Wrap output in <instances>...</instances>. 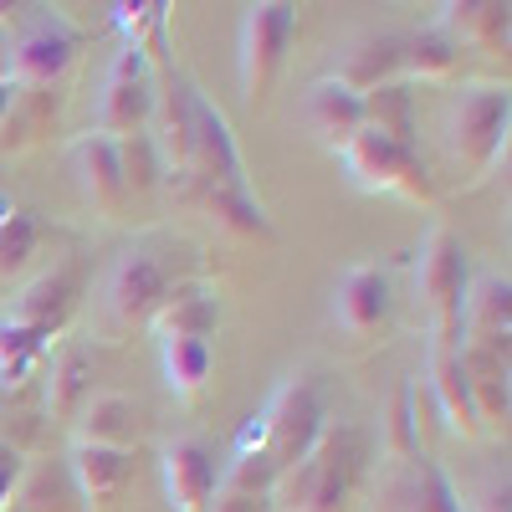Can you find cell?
I'll return each mask as SVG.
<instances>
[{"label": "cell", "mask_w": 512, "mask_h": 512, "mask_svg": "<svg viewBox=\"0 0 512 512\" xmlns=\"http://www.w3.org/2000/svg\"><path fill=\"white\" fill-rule=\"evenodd\" d=\"M159 364H164V384L169 395L195 400L210 379V338H159Z\"/></svg>", "instance_id": "603a6c76"}, {"label": "cell", "mask_w": 512, "mask_h": 512, "mask_svg": "<svg viewBox=\"0 0 512 512\" xmlns=\"http://www.w3.org/2000/svg\"><path fill=\"white\" fill-rule=\"evenodd\" d=\"M154 103H159V82L149 72V52L134 47V41H123L108 77H103V93H98V108H93V134H103V139L149 134Z\"/></svg>", "instance_id": "5b68a950"}, {"label": "cell", "mask_w": 512, "mask_h": 512, "mask_svg": "<svg viewBox=\"0 0 512 512\" xmlns=\"http://www.w3.org/2000/svg\"><path fill=\"white\" fill-rule=\"evenodd\" d=\"M344 154V169L359 190H374V195H405L415 205H431L436 200V185L425 175V164L410 144H395L390 134H379V128H359V134L338 149Z\"/></svg>", "instance_id": "277c9868"}, {"label": "cell", "mask_w": 512, "mask_h": 512, "mask_svg": "<svg viewBox=\"0 0 512 512\" xmlns=\"http://www.w3.org/2000/svg\"><path fill=\"white\" fill-rule=\"evenodd\" d=\"M436 26L456 41V47H507V6H492V0L446 6Z\"/></svg>", "instance_id": "cb8c5ba5"}, {"label": "cell", "mask_w": 512, "mask_h": 512, "mask_svg": "<svg viewBox=\"0 0 512 512\" xmlns=\"http://www.w3.org/2000/svg\"><path fill=\"white\" fill-rule=\"evenodd\" d=\"M128 472H134V461H128V451H113V446H82L72 451V466H67V477L72 487L82 492V502H108L123 492Z\"/></svg>", "instance_id": "44dd1931"}, {"label": "cell", "mask_w": 512, "mask_h": 512, "mask_svg": "<svg viewBox=\"0 0 512 512\" xmlns=\"http://www.w3.org/2000/svg\"><path fill=\"white\" fill-rule=\"evenodd\" d=\"M333 318L344 333L364 338L390 318V277L379 267H349L333 287Z\"/></svg>", "instance_id": "4fadbf2b"}, {"label": "cell", "mask_w": 512, "mask_h": 512, "mask_svg": "<svg viewBox=\"0 0 512 512\" xmlns=\"http://www.w3.org/2000/svg\"><path fill=\"white\" fill-rule=\"evenodd\" d=\"M77 47H82V36H77L62 16H36V21L11 41V57H6L11 82H16V88H47V82H57V77L72 67Z\"/></svg>", "instance_id": "9c48e42d"}, {"label": "cell", "mask_w": 512, "mask_h": 512, "mask_svg": "<svg viewBox=\"0 0 512 512\" xmlns=\"http://www.w3.org/2000/svg\"><path fill=\"white\" fill-rule=\"evenodd\" d=\"M308 123L333 149H344L364 128V98L354 88H344L338 77H323V82H313V93H308Z\"/></svg>", "instance_id": "2e32d148"}, {"label": "cell", "mask_w": 512, "mask_h": 512, "mask_svg": "<svg viewBox=\"0 0 512 512\" xmlns=\"http://www.w3.org/2000/svg\"><path fill=\"white\" fill-rule=\"evenodd\" d=\"M72 175L88 195L93 216L103 221H118L128 210V185H123V164H118V139H103V134H82L72 139Z\"/></svg>", "instance_id": "8fae6325"}, {"label": "cell", "mask_w": 512, "mask_h": 512, "mask_svg": "<svg viewBox=\"0 0 512 512\" xmlns=\"http://www.w3.org/2000/svg\"><path fill=\"white\" fill-rule=\"evenodd\" d=\"M369 431L354 420H338L323 425L318 446L292 466V472L277 477L272 502H282L287 512H344L354 487L364 482V466H369Z\"/></svg>", "instance_id": "6da1fadb"}, {"label": "cell", "mask_w": 512, "mask_h": 512, "mask_svg": "<svg viewBox=\"0 0 512 512\" xmlns=\"http://www.w3.org/2000/svg\"><path fill=\"white\" fill-rule=\"evenodd\" d=\"M323 425H328V415H323L318 379L313 374H292V379L277 384L272 405L256 415V451H262L277 472H292V466L318 446Z\"/></svg>", "instance_id": "7a4b0ae2"}, {"label": "cell", "mask_w": 512, "mask_h": 512, "mask_svg": "<svg viewBox=\"0 0 512 512\" xmlns=\"http://www.w3.org/2000/svg\"><path fill=\"white\" fill-rule=\"evenodd\" d=\"M277 466L262 456V451H251V456H236L226 472H221V492H251V497H272L277 492Z\"/></svg>", "instance_id": "d6a6232c"}, {"label": "cell", "mask_w": 512, "mask_h": 512, "mask_svg": "<svg viewBox=\"0 0 512 512\" xmlns=\"http://www.w3.org/2000/svg\"><path fill=\"white\" fill-rule=\"evenodd\" d=\"M77 441L82 446H113V451H128L139 441V410L134 400L123 395H93L77 415Z\"/></svg>", "instance_id": "ffe728a7"}, {"label": "cell", "mask_w": 512, "mask_h": 512, "mask_svg": "<svg viewBox=\"0 0 512 512\" xmlns=\"http://www.w3.org/2000/svg\"><path fill=\"white\" fill-rule=\"evenodd\" d=\"M159 338H210L221 323V297L210 287H175L149 318Z\"/></svg>", "instance_id": "e0dca14e"}, {"label": "cell", "mask_w": 512, "mask_h": 512, "mask_svg": "<svg viewBox=\"0 0 512 512\" xmlns=\"http://www.w3.org/2000/svg\"><path fill=\"white\" fill-rule=\"evenodd\" d=\"M16 512H88V502H82V492L72 487L67 472H52V466H41V472L16 487Z\"/></svg>", "instance_id": "f1b7e54d"}, {"label": "cell", "mask_w": 512, "mask_h": 512, "mask_svg": "<svg viewBox=\"0 0 512 512\" xmlns=\"http://www.w3.org/2000/svg\"><path fill=\"white\" fill-rule=\"evenodd\" d=\"M21 477H26V461H21V451H16L6 436H0V507H6V502L16 497Z\"/></svg>", "instance_id": "e575fe53"}, {"label": "cell", "mask_w": 512, "mask_h": 512, "mask_svg": "<svg viewBox=\"0 0 512 512\" xmlns=\"http://www.w3.org/2000/svg\"><path fill=\"white\" fill-rule=\"evenodd\" d=\"M205 512H277L272 497H251V492H216Z\"/></svg>", "instance_id": "d590c367"}, {"label": "cell", "mask_w": 512, "mask_h": 512, "mask_svg": "<svg viewBox=\"0 0 512 512\" xmlns=\"http://www.w3.org/2000/svg\"><path fill=\"white\" fill-rule=\"evenodd\" d=\"M216 216L226 221V226H236V231H246V236H272V221L262 216V205L251 200V190L246 185H190Z\"/></svg>", "instance_id": "83f0119b"}, {"label": "cell", "mask_w": 512, "mask_h": 512, "mask_svg": "<svg viewBox=\"0 0 512 512\" xmlns=\"http://www.w3.org/2000/svg\"><path fill=\"white\" fill-rule=\"evenodd\" d=\"M431 390H436V405H441V415H446V425L456 436H482L472 384H466V369H461V349H436L431 354Z\"/></svg>", "instance_id": "ac0fdd59"}, {"label": "cell", "mask_w": 512, "mask_h": 512, "mask_svg": "<svg viewBox=\"0 0 512 512\" xmlns=\"http://www.w3.org/2000/svg\"><path fill=\"white\" fill-rule=\"evenodd\" d=\"M461 67V47L441 31V26H425L415 36H405V72L425 77V82H441Z\"/></svg>", "instance_id": "4316f807"}, {"label": "cell", "mask_w": 512, "mask_h": 512, "mask_svg": "<svg viewBox=\"0 0 512 512\" xmlns=\"http://www.w3.org/2000/svg\"><path fill=\"white\" fill-rule=\"evenodd\" d=\"M364 123L390 134L395 144H410L415 149V93L410 82H384V88L364 93Z\"/></svg>", "instance_id": "484cf974"}, {"label": "cell", "mask_w": 512, "mask_h": 512, "mask_svg": "<svg viewBox=\"0 0 512 512\" xmlns=\"http://www.w3.org/2000/svg\"><path fill=\"white\" fill-rule=\"evenodd\" d=\"M118 164H123V185L128 195H139V190H154L159 175H164V159L154 149L149 134H134V139H118Z\"/></svg>", "instance_id": "1f68e13d"}, {"label": "cell", "mask_w": 512, "mask_h": 512, "mask_svg": "<svg viewBox=\"0 0 512 512\" xmlns=\"http://www.w3.org/2000/svg\"><path fill=\"white\" fill-rule=\"evenodd\" d=\"M164 297H169V277H164V267L154 262V256L144 246L118 251V262L103 277V313H98L103 338H123L139 323H149Z\"/></svg>", "instance_id": "52a82bcc"}, {"label": "cell", "mask_w": 512, "mask_h": 512, "mask_svg": "<svg viewBox=\"0 0 512 512\" xmlns=\"http://www.w3.org/2000/svg\"><path fill=\"white\" fill-rule=\"evenodd\" d=\"M16 103H21V88H16V82H11V77H0V128H6V123H11V113H16Z\"/></svg>", "instance_id": "74e56055"}, {"label": "cell", "mask_w": 512, "mask_h": 512, "mask_svg": "<svg viewBox=\"0 0 512 512\" xmlns=\"http://www.w3.org/2000/svg\"><path fill=\"white\" fill-rule=\"evenodd\" d=\"M472 512H512V492H507V477H492L477 497H472Z\"/></svg>", "instance_id": "8d00e7d4"}, {"label": "cell", "mask_w": 512, "mask_h": 512, "mask_svg": "<svg viewBox=\"0 0 512 512\" xmlns=\"http://www.w3.org/2000/svg\"><path fill=\"white\" fill-rule=\"evenodd\" d=\"M507 88H492V82H477V88H461L446 108V144L451 159L466 164L472 175H487L497 164L502 144H507Z\"/></svg>", "instance_id": "8992f818"}, {"label": "cell", "mask_w": 512, "mask_h": 512, "mask_svg": "<svg viewBox=\"0 0 512 512\" xmlns=\"http://www.w3.org/2000/svg\"><path fill=\"white\" fill-rule=\"evenodd\" d=\"M77 308V272L57 267L47 277H36L26 292H21V303H16V318L11 323H26L36 333H52L67 323V313Z\"/></svg>", "instance_id": "d6986e66"}, {"label": "cell", "mask_w": 512, "mask_h": 512, "mask_svg": "<svg viewBox=\"0 0 512 512\" xmlns=\"http://www.w3.org/2000/svg\"><path fill=\"white\" fill-rule=\"evenodd\" d=\"M507 328H512V287H507V277H477L472 287H466V308H461V349L507 354Z\"/></svg>", "instance_id": "7c38bea8"}, {"label": "cell", "mask_w": 512, "mask_h": 512, "mask_svg": "<svg viewBox=\"0 0 512 512\" xmlns=\"http://www.w3.org/2000/svg\"><path fill=\"white\" fill-rule=\"evenodd\" d=\"M41 354H47V333H36L26 323H6V328H0V379H6V384L26 379Z\"/></svg>", "instance_id": "f546056e"}, {"label": "cell", "mask_w": 512, "mask_h": 512, "mask_svg": "<svg viewBox=\"0 0 512 512\" xmlns=\"http://www.w3.org/2000/svg\"><path fill=\"white\" fill-rule=\"evenodd\" d=\"M410 405H415V390L405 384V390L395 395V415H390V456L395 461H410L420 446H415V420H410Z\"/></svg>", "instance_id": "836d02e7"}, {"label": "cell", "mask_w": 512, "mask_h": 512, "mask_svg": "<svg viewBox=\"0 0 512 512\" xmlns=\"http://www.w3.org/2000/svg\"><path fill=\"white\" fill-rule=\"evenodd\" d=\"M390 502H395V512H461L456 487L446 482V472H441V466L425 456V451H415L410 461L395 466Z\"/></svg>", "instance_id": "9a60e30c"}, {"label": "cell", "mask_w": 512, "mask_h": 512, "mask_svg": "<svg viewBox=\"0 0 512 512\" xmlns=\"http://www.w3.org/2000/svg\"><path fill=\"white\" fill-rule=\"evenodd\" d=\"M461 369L472 384V405L482 431L507 425V354H487V349H461Z\"/></svg>", "instance_id": "7402d4cb"}, {"label": "cell", "mask_w": 512, "mask_h": 512, "mask_svg": "<svg viewBox=\"0 0 512 512\" xmlns=\"http://www.w3.org/2000/svg\"><path fill=\"white\" fill-rule=\"evenodd\" d=\"M221 456L205 436H180L164 446V492L175 512H205L221 492Z\"/></svg>", "instance_id": "30bf717a"}, {"label": "cell", "mask_w": 512, "mask_h": 512, "mask_svg": "<svg viewBox=\"0 0 512 512\" xmlns=\"http://www.w3.org/2000/svg\"><path fill=\"white\" fill-rule=\"evenodd\" d=\"M88 400H93V354L88 349H62V359L52 364L47 405L57 410V420H77Z\"/></svg>", "instance_id": "d4e9b609"}, {"label": "cell", "mask_w": 512, "mask_h": 512, "mask_svg": "<svg viewBox=\"0 0 512 512\" xmlns=\"http://www.w3.org/2000/svg\"><path fill=\"white\" fill-rule=\"evenodd\" d=\"M292 31H297V11L272 0V6H251L241 16V93L251 103H262L272 93V82L287 62L292 47Z\"/></svg>", "instance_id": "ba28073f"}, {"label": "cell", "mask_w": 512, "mask_h": 512, "mask_svg": "<svg viewBox=\"0 0 512 512\" xmlns=\"http://www.w3.org/2000/svg\"><path fill=\"white\" fill-rule=\"evenodd\" d=\"M405 72V36L400 31H379V36H359L354 47L338 57V82L354 88L359 98L395 82Z\"/></svg>", "instance_id": "5bb4252c"}, {"label": "cell", "mask_w": 512, "mask_h": 512, "mask_svg": "<svg viewBox=\"0 0 512 512\" xmlns=\"http://www.w3.org/2000/svg\"><path fill=\"white\" fill-rule=\"evenodd\" d=\"M36 256V221L16 205H0V277H16Z\"/></svg>", "instance_id": "4dcf8cb0"}, {"label": "cell", "mask_w": 512, "mask_h": 512, "mask_svg": "<svg viewBox=\"0 0 512 512\" xmlns=\"http://www.w3.org/2000/svg\"><path fill=\"white\" fill-rule=\"evenodd\" d=\"M420 303L431 313V333H436V349H461V308H466V246L451 226H436L420 246Z\"/></svg>", "instance_id": "3957f363"}]
</instances>
